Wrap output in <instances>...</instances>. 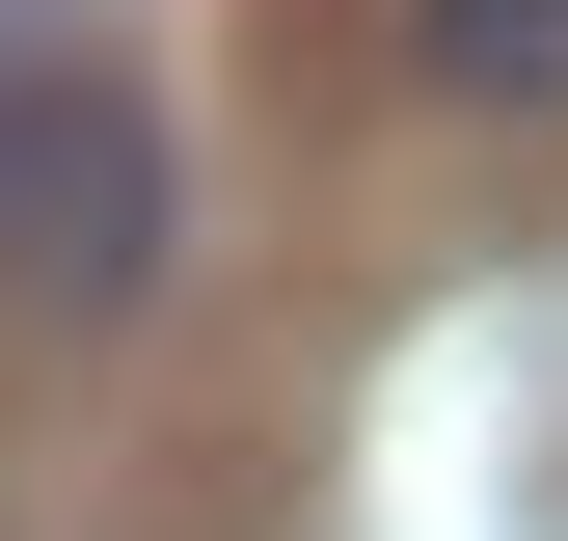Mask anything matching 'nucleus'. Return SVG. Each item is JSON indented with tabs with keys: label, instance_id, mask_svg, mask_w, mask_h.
<instances>
[{
	"label": "nucleus",
	"instance_id": "nucleus-1",
	"mask_svg": "<svg viewBox=\"0 0 568 541\" xmlns=\"http://www.w3.org/2000/svg\"><path fill=\"white\" fill-rule=\"evenodd\" d=\"M190 244V163L135 82H0V325H135Z\"/></svg>",
	"mask_w": 568,
	"mask_h": 541
},
{
	"label": "nucleus",
	"instance_id": "nucleus-2",
	"mask_svg": "<svg viewBox=\"0 0 568 541\" xmlns=\"http://www.w3.org/2000/svg\"><path fill=\"white\" fill-rule=\"evenodd\" d=\"M406 54H434V109L568 135V0H406Z\"/></svg>",
	"mask_w": 568,
	"mask_h": 541
}]
</instances>
